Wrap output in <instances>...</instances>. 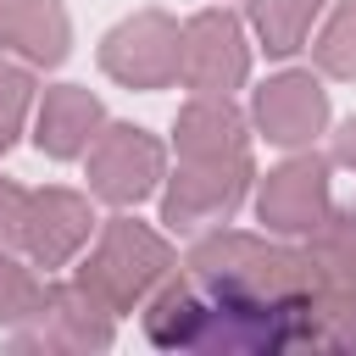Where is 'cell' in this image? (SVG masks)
Here are the masks:
<instances>
[{
  "mask_svg": "<svg viewBox=\"0 0 356 356\" xmlns=\"http://www.w3.org/2000/svg\"><path fill=\"white\" fill-rule=\"evenodd\" d=\"M167 273H172L167 239L150 234L134 217H111L100 245H95V256L78 267V284L89 289V300H100L117 317V312H134L156 284H167Z\"/></svg>",
  "mask_w": 356,
  "mask_h": 356,
  "instance_id": "6da1fadb",
  "label": "cell"
},
{
  "mask_svg": "<svg viewBox=\"0 0 356 356\" xmlns=\"http://www.w3.org/2000/svg\"><path fill=\"white\" fill-rule=\"evenodd\" d=\"M245 184H250L245 150L239 156H206V161L178 156V178L161 195V222L167 228H211L245 200Z\"/></svg>",
  "mask_w": 356,
  "mask_h": 356,
  "instance_id": "7a4b0ae2",
  "label": "cell"
},
{
  "mask_svg": "<svg viewBox=\"0 0 356 356\" xmlns=\"http://www.w3.org/2000/svg\"><path fill=\"white\" fill-rule=\"evenodd\" d=\"M178 44H184V28L172 17L139 11L106 33L100 67L128 89H167V83H178Z\"/></svg>",
  "mask_w": 356,
  "mask_h": 356,
  "instance_id": "3957f363",
  "label": "cell"
},
{
  "mask_svg": "<svg viewBox=\"0 0 356 356\" xmlns=\"http://www.w3.org/2000/svg\"><path fill=\"white\" fill-rule=\"evenodd\" d=\"M167 172V150L128 122H111L89 145V189L111 206H139Z\"/></svg>",
  "mask_w": 356,
  "mask_h": 356,
  "instance_id": "277c9868",
  "label": "cell"
},
{
  "mask_svg": "<svg viewBox=\"0 0 356 356\" xmlns=\"http://www.w3.org/2000/svg\"><path fill=\"white\" fill-rule=\"evenodd\" d=\"M245 72H250V50H245V33L228 11H200L184 22L178 78L195 95H228L245 83Z\"/></svg>",
  "mask_w": 356,
  "mask_h": 356,
  "instance_id": "5b68a950",
  "label": "cell"
},
{
  "mask_svg": "<svg viewBox=\"0 0 356 356\" xmlns=\"http://www.w3.org/2000/svg\"><path fill=\"white\" fill-rule=\"evenodd\" d=\"M256 211L273 234H312L328 222V161L323 156H295L284 161L278 172L261 178V195H256Z\"/></svg>",
  "mask_w": 356,
  "mask_h": 356,
  "instance_id": "8992f818",
  "label": "cell"
},
{
  "mask_svg": "<svg viewBox=\"0 0 356 356\" xmlns=\"http://www.w3.org/2000/svg\"><path fill=\"white\" fill-rule=\"evenodd\" d=\"M328 122V95L312 72H278L256 89V128L273 145H312Z\"/></svg>",
  "mask_w": 356,
  "mask_h": 356,
  "instance_id": "52a82bcc",
  "label": "cell"
},
{
  "mask_svg": "<svg viewBox=\"0 0 356 356\" xmlns=\"http://www.w3.org/2000/svg\"><path fill=\"white\" fill-rule=\"evenodd\" d=\"M95 234V211L72 189H39L28 195V222H22V250L39 267H61L83 239Z\"/></svg>",
  "mask_w": 356,
  "mask_h": 356,
  "instance_id": "ba28073f",
  "label": "cell"
},
{
  "mask_svg": "<svg viewBox=\"0 0 356 356\" xmlns=\"http://www.w3.org/2000/svg\"><path fill=\"white\" fill-rule=\"evenodd\" d=\"M100 134V100L78 83H56L44 89V106H39V150L56 156V161H72V156H89Z\"/></svg>",
  "mask_w": 356,
  "mask_h": 356,
  "instance_id": "9c48e42d",
  "label": "cell"
},
{
  "mask_svg": "<svg viewBox=\"0 0 356 356\" xmlns=\"http://www.w3.org/2000/svg\"><path fill=\"white\" fill-rule=\"evenodd\" d=\"M67 39H72V28H67L61 0H0V44L6 50L56 67L67 56Z\"/></svg>",
  "mask_w": 356,
  "mask_h": 356,
  "instance_id": "30bf717a",
  "label": "cell"
},
{
  "mask_svg": "<svg viewBox=\"0 0 356 356\" xmlns=\"http://www.w3.org/2000/svg\"><path fill=\"white\" fill-rule=\"evenodd\" d=\"M245 150V117L228 106V95H195L178 111V156H239Z\"/></svg>",
  "mask_w": 356,
  "mask_h": 356,
  "instance_id": "8fae6325",
  "label": "cell"
},
{
  "mask_svg": "<svg viewBox=\"0 0 356 356\" xmlns=\"http://www.w3.org/2000/svg\"><path fill=\"white\" fill-rule=\"evenodd\" d=\"M317 11H323V0H250V22H256L267 56H295L306 44Z\"/></svg>",
  "mask_w": 356,
  "mask_h": 356,
  "instance_id": "7c38bea8",
  "label": "cell"
},
{
  "mask_svg": "<svg viewBox=\"0 0 356 356\" xmlns=\"http://www.w3.org/2000/svg\"><path fill=\"white\" fill-rule=\"evenodd\" d=\"M317 67L328 78H356V0H345L317 33Z\"/></svg>",
  "mask_w": 356,
  "mask_h": 356,
  "instance_id": "4fadbf2b",
  "label": "cell"
},
{
  "mask_svg": "<svg viewBox=\"0 0 356 356\" xmlns=\"http://www.w3.org/2000/svg\"><path fill=\"white\" fill-rule=\"evenodd\" d=\"M39 300H44V284H39L28 267H17V261L0 250V323H6V328H22V323H33Z\"/></svg>",
  "mask_w": 356,
  "mask_h": 356,
  "instance_id": "5bb4252c",
  "label": "cell"
},
{
  "mask_svg": "<svg viewBox=\"0 0 356 356\" xmlns=\"http://www.w3.org/2000/svg\"><path fill=\"white\" fill-rule=\"evenodd\" d=\"M28 106H33V78H28L17 61H6V56H0V156L17 145Z\"/></svg>",
  "mask_w": 356,
  "mask_h": 356,
  "instance_id": "9a60e30c",
  "label": "cell"
},
{
  "mask_svg": "<svg viewBox=\"0 0 356 356\" xmlns=\"http://www.w3.org/2000/svg\"><path fill=\"white\" fill-rule=\"evenodd\" d=\"M22 222H28V195L17 184H0V250L22 245Z\"/></svg>",
  "mask_w": 356,
  "mask_h": 356,
  "instance_id": "2e32d148",
  "label": "cell"
},
{
  "mask_svg": "<svg viewBox=\"0 0 356 356\" xmlns=\"http://www.w3.org/2000/svg\"><path fill=\"white\" fill-rule=\"evenodd\" d=\"M334 161H339V167H356V117L339 128V139H334Z\"/></svg>",
  "mask_w": 356,
  "mask_h": 356,
  "instance_id": "e0dca14e",
  "label": "cell"
}]
</instances>
